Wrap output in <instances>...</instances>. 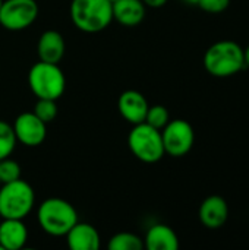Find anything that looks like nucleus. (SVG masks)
<instances>
[{
	"label": "nucleus",
	"instance_id": "nucleus-16",
	"mask_svg": "<svg viewBox=\"0 0 249 250\" xmlns=\"http://www.w3.org/2000/svg\"><path fill=\"white\" fill-rule=\"evenodd\" d=\"M113 21L125 26H136L145 18V4L142 0H117L112 3Z\"/></svg>",
	"mask_w": 249,
	"mask_h": 250
},
{
	"label": "nucleus",
	"instance_id": "nucleus-19",
	"mask_svg": "<svg viewBox=\"0 0 249 250\" xmlns=\"http://www.w3.org/2000/svg\"><path fill=\"white\" fill-rule=\"evenodd\" d=\"M32 113L43 120L45 125H48L50 122H53L57 116V104L56 100H48V98H38Z\"/></svg>",
	"mask_w": 249,
	"mask_h": 250
},
{
	"label": "nucleus",
	"instance_id": "nucleus-21",
	"mask_svg": "<svg viewBox=\"0 0 249 250\" xmlns=\"http://www.w3.org/2000/svg\"><path fill=\"white\" fill-rule=\"evenodd\" d=\"M18 179H21V166L9 157L0 160V183L3 185Z\"/></svg>",
	"mask_w": 249,
	"mask_h": 250
},
{
	"label": "nucleus",
	"instance_id": "nucleus-5",
	"mask_svg": "<svg viewBox=\"0 0 249 250\" xmlns=\"http://www.w3.org/2000/svg\"><path fill=\"white\" fill-rule=\"evenodd\" d=\"M28 85L37 98H60L66 88V78L57 63L38 62L28 73Z\"/></svg>",
	"mask_w": 249,
	"mask_h": 250
},
{
	"label": "nucleus",
	"instance_id": "nucleus-13",
	"mask_svg": "<svg viewBox=\"0 0 249 250\" xmlns=\"http://www.w3.org/2000/svg\"><path fill=\"white\" fill-rule=\"evenodd\" d=\"M38 57L41 62L47 63H59L66 51V44L63 35L59 31L47 29L41 34L37 44Z\"/></svg>",
	"mask_w": 249,
	"mask_h": 250
},
{
	"label": "nucleus",
	"instance_id": "nucleus-17",
	"mask_svg": "<svg viewBox=\"0 0 249 250\" xmlns=\"http://www.w3.org/2000/svg\"><path fill=\"white\" fill-rule=\"evenodd\" d=\"M110 250H142L144 249V240L129 231H122L114 234L109 242Z\"/></svg>",
	"mask_w": 249,
	"mask_h": 250
},
{
	"label": "nucleus",
	"instance_id": "nucleus-18",
	"mask_svg": "<svg viewBox=\"0 0 249 250\" xmlns=\"http://www.w3.org/2000/svg\"><path fill=\"white\" fill-rule=\"evenodd\" d=\"M16 136L12 125L4 120H0V160L10 157L16 146Z\"/></svg>",
	"mask_w": 249,
	"mask_h": 250
},
{
	"label": "nucleus",
	"instance_id": "nucleus-12",
	"mask_svg": "<svg viewBox=\"0 0 249 250\" xmlns=\"http://www.w3.org/2000/svg\"><path fill=\"white\" fill-rule=\"evenodd\" d=\"M68 248L72 250H98L101 239L95 227L88 223H76L66 234Z\"/></svg>",
	"mask_w": 249,
	"mask_h": 250
},
{
	"label": "nucleus",
	"instance_id": "nucleus-10",
	"mask_svg": "<svg viewBox=\"0 0 249 250\" xmlns=\"http://www.w3.org/2000/svg\"><path fill=\"white\" fill-rule=\"evenodd\" d=\"M198 217L205 229L219 230L229 220V204L220 195L207 196L200 205Z\"/></svg>",
	"mask_w": 249,
	"mask_h": 250
},
{
	"label": "nucleus",
	"instance_id": "nucleus-20",
	"mask_svg": "<svg viewBox=\"0 0 249 250\" xmlns=\"http://www.w3.org/2000/svg\"><path fill=\"white\" fill-rule=\"evenodd\" d=\"M170 122V114L169 110L164 105L156 104V105H150L147 116H145V123H148L150 126L161 130L167 123Z\"/></svg>",
	"mask_w": 249,
	"mask_h": 250
},
{
	"label": "nucleus",
	"instance_id": "nucleus-2",
	"mask_svg": "<svg viewBox=\"0 0 249 250\" xmlns=\"http://www.w3.org/2000/svg\"><path fill=\"white\" fill-rule=\"evenodd\" d=\"M70 19L73 25L88 34L106 29L113 21V6L109 0H72Z\"/></svg>",
	"mask_w": 249,
	"mask_h": 250
},
{
	"label": "nucleus",
	"instance_id": "nucleus-25",
	"mask_svg": "<svg viewBox=\"0 0 249 250\" xmlns=\"http://www.w3.org/2000/svg\"><path fill=\"white\" fill-rule=\"evenodd\" d=\"M183 3H186V4H198V1L200 0H182Z\"/></svg>",
	"mask_w": 249,
	"mask_h": 250
},
{
	"label": "nucleus",
	"instance_id": "nucleus-7",
	"mask_svg": "<svg viewBox=\"0 0 249 250\" xmlns=\"http://www.w3.org/2000/svg\"><path fill=\"white\" fill-rule=\"evenodd\" d=\"M161 139L164 152L170 157L179 158L192 149L195 142V132L189 122L183 119H175L161 129Z\"/></svg>",
	"mask_w": 249,
	"mask_h": 250
},
{
	"label": "nucleus",
	"instance_id": "nucleus-15",
	"mask_svg": "<svg viewBox=\"0 0 249 250\" xmlns=\"http://www.w3.org/2000/svg\"><path fill=\"white\" fill-rule=\"evenodd\" d=\"M144 248L148 250H178L179 237L175 230L166 224H154L144 237Z\"/></svg>",
	"mask_w": 249,
	"mask_h": 250
},
{
	"label": "nucleus",
	"instance_id": "nucleus-14",
	"mask_svg": "<svg viewBox=\"0 0 249 250\" xmlns=\"http://www.w3.org/2000/svg\"><path fill=\"white\" fill-rule=\"evenodd\" d=\"M28 229L22 220L3 218L0 223V246L3 250H19L26 245Z\"/></svg>",
	"mask_w": 249,
	"mask_h": 250
},
{
	"label": "nucleus",
	"instance_id": "nucleus-9",
	"mask_svg": "<svg viewBox=\"0 0 249 250\" xmlns=\"http://www.w3.org/2000/svg\"><path fill=\"white\" fill-rule=\"evenodd\" d=\"M13 132L16 141L25 146H38L47 136V125L40 120L32 111L21 113L13 122Z\"/></svg>",
	"mask_w": 249,
	"mask_h": 250
},
{
	"label": "nucleus",
	"instance_id": "nucleus-4",
	"mask_svg": "<svg viewBox=\"0 0 249 250\" xmlns=\"http://www.w3.org/2000/svg\"><path fill=\"white\" fill-rule=\"evenodd\" d=\"M35 193L31 185L22 179L3 183L0 189V217L23 220L32 211Z\"/></svg>",
	"mask_w": 249,
	"mask_h": 250
},
{
	"label": "nucleus",
	"instance_id": "nucleus-23",
	"mask_svg": "<svg viewBox=\"0 0 249 250\" xmlns=\"http://www.w3.org/2000/svg\"><path fill=\"white\" fill-rule=\"evenodd\" d=\"M145 6L148 7H154V9H158V7H163L169 0H142Z\"/></svg>",
	"mask_w": 249,
	"mask_h": 250
},
{
	"label": "nucleus",
	"instance_id": "nucleus-24",
	"mask_svg": "<svg viewBox=\"0 0 249 250\" xmlns=\"http://www.w3.org/2000/svg\"><path fill=\"white\" fill-rule=\"evenodd\" d=\"M244 57H245V66L249 67V44L244 48Z\"/></svg>",
	"mask_w": 249,
	"mask_h": 250
},
{
	"label": "nucleus",
	"instance_id": "nucleus-11",
	"mask_svg": "<svg viewBox=\"0 0 249 250\" xmlns=\"http://www.w3.org/2000/svg\"><path fill=\"white\" fill-rule=\"evenodd\" d=\"M148 107L150 104L147 98L135 89L125 91L117 101V108L120 116L131 125H138L145 122Z\"/></svg>",
	"mask_w": 249,
	"mask_h": 250
},
{
	"label": "nucleus",
	"instance_id": "nucleus-8",
	"mask_svg": "<svg viewBox=\"0 0 249 250\" xmlns=\"http://www.w3.org/2000/svg\"><path fill=\"white\" fill-rule=\"evenodd\" d=\"M38 18L35 0H3L0 7V25L7 31H22Z\"/></svg>",
	"mask_w": 249,
	"mask_h": 250
},
{
	"label": "nucleus",
	"instance_id": "nucleus-22",
	"mask_svg": "<svg viewBox=\"0 0 249 250\" xmlns=\"http://www.w3.org/2000/svg\"><path fill=\"white\" fill-rule=\"evenodd\" d=\"M197 6L208 13H222L230 6V0H200Z\"/></svg>",
	"mask_w": 249,
	"mask_h": 250
},
{
	"label": "nucleus",
	"instance_id": "nucleus-3",
	"mask_svg": "<svg viewBox=\"0 0 249 250\" xmlns=\"http://www.w3.org/2000/svg\"><path fill=\"white\" fill-rule=\"evenodd\" d=\"M38 224L50 236H65L76 223L78 214L76 209L65 199L48 198L43 201L37 211Z\"/></svg>",
	"mask_w": 249,
	"mask_h": 250
},
{
	"label": "nucleus",
	"instance_id": "nucleus-1",
	"mask_svg": "<svg viewBox=\"0 0 249 250\" xmlns=\"http://www.w3.org/2000/svg\"><path fill=\"white\" fill-rule=\"evenodd\" d=\"M203 63L214 78H230L247 67L244 47L233 40H220L211 44L204 54Z\"/></svg>",
	"mask_w": 249,
	"mask_h": 250
},
{
	"label": "nucleus",
	"instance_id": "nucleus-26",
	"mask_svg": "<svg viewBox=\"0 0 249 250\" xmlns=\"http://www.w3.org/2000/svg\"><path fill=\"white\" fill-rule=\"evenodd\" d=\"M109 1H112V3H114V1H117V0H109Z\"/></svg>",
	"mask_w": 249,
	"mask_h": 250
},
{
	"label": "nucleus",
	"instance_id": "nucleus-28",
	"mask_svg": "<svg viewBox=\"0 0 249 250\" xmlns=\"http://www.w3.org/2000/svg\"><path fill=\"white\" fill-rule=\"evenodd\" d=\"M0 250H3V249H1V246H0Z\"/></svg>",
	"mask_w": 249,
	"mask_h": 250
},
{
	"label": "nucleus",
	"instance_id": "nucleus-27",
	"mask_svg": "<svg viewBox=\"0 0 249 250\" xmlns=\"http://www.w3.org/2000/svg\"><path fill=\"white\" fill-rule=\"evenodd\" d=\"M1 3H3V0H0V7H1Z\"/></svg>",
	"mask_w": 249,
	"mask_h": 250
},
{
	"label": "nucleus",
	"instance_id": "nucleus-6",
	"mask_svg": "<svg viewBox=\"0 0 249 250\" xmlns=\"http://www.w3.org/2000/svg\"><path fill=\"white\" fill-rule=\"evenodd\" d=\"M128 146L131 152L142 163H158L164 155V146L161 139V130L142 122L134 125L128 136Z\"/></svg>",
	"mask_w": 249,
	"mask_h": 250
}]
</instances>
